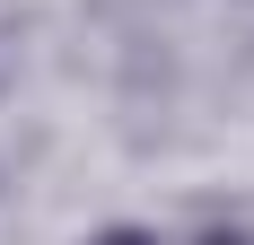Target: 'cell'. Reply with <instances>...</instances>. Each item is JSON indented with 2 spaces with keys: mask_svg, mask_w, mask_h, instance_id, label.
<instances>
[{
  "mask_svg": "<svg viewBox=\"0 0 254 245\" xmlns=\"http://www.w3.org/2000/svg\"><path fill=\"white\" fill-rule=\"evenodd\" d=\"M97 245H158V237H149V228H105Z\"/></svg>",
  "mask_w": 254,
  "mask_h": 245,
  "instance_id": "cell-1",
  "label": "cell"
},
{
  "mask_svg": "<svg viewBox=\"0 0 254 245\" xmlns=\"http://www.w3.org/2000/svg\"><path fill=\"white\" fill-rule=\"evenodd\" d=\"M202 245H254V237H246V228H210Z\"/></svg>",
  "mask_w": 254,
  "mask_h": 245,
  "instance_id": "cell-2",
  "label": "cell"
}]
</instances>
